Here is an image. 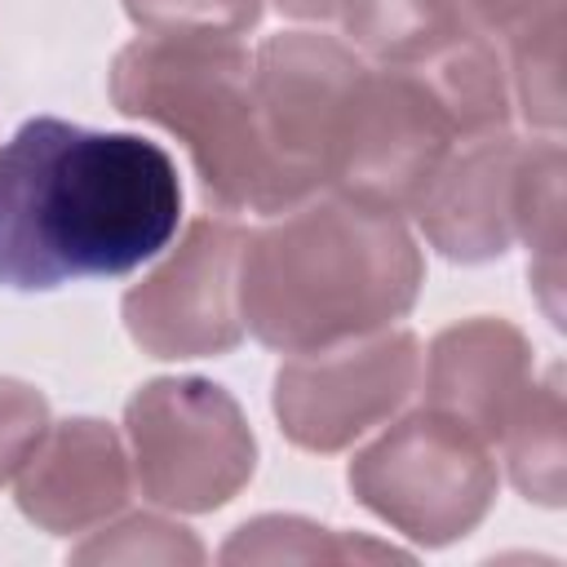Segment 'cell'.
I'll return each mask as SVG.
<instances>
[{
	"mask_svg": "<svg viewBox=\"0 0 567 567\" xmlns=\"http://www.w3.org/2000/svg\"><path fill=\"white\" fill-rule=\"evenodd\" d=\"M363 66L368 62L350 44L319 31H284L252 53L261 128L284 164H292L315 190H323V159Z\"/></svg>",
	"mask_w": 567,
	"mask_h": 567,
	"instance_id": "obj_9",
	"label": "cell"
},
{
	"mask_svg": "<svg viewBox=\"0 0 567 567\" xmlns=\"http://www.w3.org/2000/svg\"><path fill=\"white\" fill-rule=\"evenodd\" d=\"M421 279V248L399 217L310 195L248 230L239 315L261 346L306 354L390 328L412 310Z\"/></svg>",
	"mask_w": 567,
	"mask_h": 567,
	"instance_id": "obj_2",
	"label": "cell"
},
{
	"mask_svg": "<svg viewBox=\"0 0 567 567\" xmlns=\"http://www.w3.org/2000/svg\"><path fill=\"white\" fill-rule=\"evenodd\" d=\"M509 62V97L523 111V120L532 128L558 133L563 124V27L523 35L514 44H505Z\"/></svg>",
	"mask_w": 567,
	"mask_h": 567,
	"instance_id": "obj_17",
	"label": "cell"
},
{
	"mask_svg": "<svg viewBox=\"0 0 567 567\" xmlns=\"http://www.w3.org/2000/svg\"><path fill=\"white\" fill-rule=\"evenodd\" d=\"M408 563L403 549L306 523L297 514H266L244 523L226 545L221 563Z\"/></svg>",
	"mask_w": 567,
	"mask_h": 567,
	"instance_id": "obj_16",
	"label": "cell"
},
{
	"mask_svg": "<svg viewBox=\"0 0 567 567\" xmlns=\"http://www.w3.org/2000/svg\"><path fill=\"white\" fill-rule=\"evenodd\" d=\"M75 563H204V545L164 518L137 514L71 549Z\"/></svg>",
	"mask_w": 567,
	"mask_h": 567,
	"instance_id": "obj_18",
	"label": "cell"
},
{
	"mask_svg": "<svg viewBox=\"0 0 567 567\" xmlns=\"http://www.w3.org/2000/svg\"><path fill=\"white\" fill-rule=\"evenodd\" d=\"M275 9L301 22H323V18H337L341 0H275Z\"/></svg>",
	"mask_w": 567,
	"mask_h": 567,
	"instance_id": "obj_22",
	"label": "cell"
},
{
	"mask_svg": "<svg viewBox=\"0 0 567 567\" xmlns=\"http://www.w3.org/2000/svg\"><path fill=\"white\" fill-rule=\"evenodd\" d=\"M478 27L505 44L563 27V0H470Z\"/></svg>",
	"mask_w": 567,
	"mask_h": 567,
	"instance_id": "obj_21",
	"label": "cell"
},
{
	"mask_svg": "<svg viewBox=\"0 0 567 567\" xmlns=\"http://www.w3.org/2000/svg\"><path fill=\"white\" fill-rule=\"evenodd\" d=\"M111 102L128 120L168 128L221 208L275 217L319 195L270 146L239 35H137L111 62Z\"/></svg>",
	"mask_w": 567,
	"mask_h": 567,
	"instance_id": "obj_3",
	"label": "cell"
},
{
	"mask_svg": "<svg viewBox=\"0 0 567 567\" xmlns=\"http://www.w3.org/2000/svg\"><path fill=\"white\" fill-rule=\"evenodd\" d=\"M49 430V403L35 385L0 377V483H9Z\"/></svg>",
	"mask_w": 567,
	"mask_h": 567,
	"instance_id": "obj_20",
	"label": "cell"
},
{
	"mask_svg": "<svg viewBox=\"0 0 567 567\" xmlns=\"http://www.w3.org/2000/svg\"><path fill=\"white\" fill-rule=\"evenodd\" d=\"M518 239L532 248V284L549 323H563V146L554 137L527 142L523 151Z\"/></svg>",
	"mask_w": 567,
	"mask_h": 567,
	"instance_id": "obj_14",
	"label": "cell"
},
{
	"mask_svg": "<svg viewBox=\"0 0 567 567\" xmlns=\"http://www.w3.org/2000/svg\"><path fill=\"white\" fill-rule=\"evenodd\" d=\"M536 381L527 337L505 319H465L443 328L425 354V408L501 443Z\"/></svg>",
	"mask_w": 567,
	"mask_h": 567,
	"instance_id": "obj_12",
	"label": "cell"
},
{
	"mask_svg": "<svg viewBox=\"0 0 567 567\" xmlns=\"http://www.w3.org/2000/svg\"><path fill=\"white\" fill-rule=\"evenodd\" d=\"M337 18L354 49L399 71H412L483 31L470 0H341Z\"/></svg>",
	"mask_w": 567,
	"mask_h": 567,
	"instance_id": "obj_13",
	"label": "cell"
},
{
	"mask_svg": "<svg viewBox=\"0 0 567 567\" xmlns=\"http://www.w3.org/2000/svg\"><path fill=\"white\" fill-rule=\"evenodd\" d=\"M128 501V456L106 421L71 416L44 430L18 470V509L53 532H89L120 514Z\"/></svg>",
	"mask_w": 567,
	"mask_h": 567,
	"instance_id": "obj_11",
	"label": "cell"
},
{
	"mask_svg": "<svg viewBox=\"0 0 567 567\" xmlns=\"http://www.w3.org/2000/svg\"><path fill=\"white\" fill-rule=\"evenodd\" d=\"M350 492L394 532L434 549L483 523L496 501V461L470 425L421 408L354 452Z\"/></svg>",
	"mask_w": 567,
	"mask_h": 567,
	"instance_id": "obj_4",
	"label": "cell"
},
{
	"mask_svg": "<svg viewBox=\"0 0 567 567\" xmlns=\"http://www.w3.org/2000/svg\"><path fill=\"white\" fill-rule=\"evenodd\" d=\"M456 142L461 133L452 115L421 75L363 66L341 106L323 159V186L359 208L403 217L416 208Z\"/></svg>",
	"mask_w": 567,
	"mask_h": 567,
	"instance_id": "obj_5",
	"label": "cell"
},
{
	"mask_svg": "<svg viewBox=\"0 0 567 567\" xmlns=\"http://www.w3.org/2000/svg\"><path fill=\"white\" fill-rule=\"evenodd\" d=\"M124 434L142 496L182 514L226 505L257 465L248 416L204 377L146 381L124 408Z\"/></svg>",
	"mask_w": 567,
	"mask_h": 567,
	"instance_id": "obj_6",
	"label": "cell"
},
{
	"mask_svg": "<svg viewBox=\"0 0 567 567\" xmlns=\"http://www.w3.org/2000/svg\"><path fill=\"white\" fill-rule=\"evenodd\" d=\"M509 483L536 501L558 509L563 505V368L554 363L540 381H532L523 408L501 434Z\"/></svg>",
	"mask_w": 567,
	"mask_h": 567,
	"instance_id": "obj_15",
	"label": "cell"
},
{
	"mask_svg": "<svg viewBox=\"0 0 567 567\" xmlns=\"http://www.w3.org/2000/svg\"><path fill=\"white\" fill-rule=\"evenodd\" d=\"M182 182L164 146L58 115L0 146V288L115 279L168 248Z\"/></svg>",
	"mask_w": 567,
	"mask_h": 567,
	"instance_id": "obj_1",
	"label": "cell"
},
{
	"mask_svg": "<svg viewBox=\"0 0 567 567\" xmlns=\"http://www.w3.org/2000/svg\"><path fill=\"white\" fill-rule=\"evenodd\" d=\"M151 35H244L261 22V0H124Z\"/></svg>",
	"mask_w": 567,
	"mask_h": 567,
	"instance_id": "obj_19",
	"label": "cell"
},
{
	"mask_svg": "<svg viewBox=\"0 0 567 567\" xmlns=\"http://www.w3.org/2000/svg\"><path fill=\"white\" fill-rule=\"evenodd\" d=\"M523 151L509 128L465 137L452 146L412 217L425 239L452 261H492L505 257L518 239V182Z\"/></svg>",
	"mask_w": 567,
	"mask_h": 567,
	"instance_id": "obj_10",
	"label": "cell"
},
{
	"mask_svg": "<svg viewBox=\"0 0 567 567\" xmlns=\"http://www.w3.org/2000/svg\"><path fill=\"white\" fill-rule=\"evenodd\" d=\"M248 226L199 217L182 244L124 292V328L151 359H208L244 341L239 252Z\"/></svg>",
	"mask_w": 567,
	"mask_h": 567,
	"instance_id": "obj_8",
	"label": "cell"
},
{
	"mask_svg": "<svg viewBox=\"0 0 567 567\" xmlns=\"http://www.w3.org/2000/svg\"><path fill=\"white\" fill-rule=\"evenodd\" d=\"M421 377V346L408 328H381L323 350L292 354L275 372L279 430L306 452H341L394 416Z\"/></svg>",
	"mask_w": 567,
	"mask_h": 567,
	"instance_id": "obj_7",
	"label": "cell"
}]
</instances>
